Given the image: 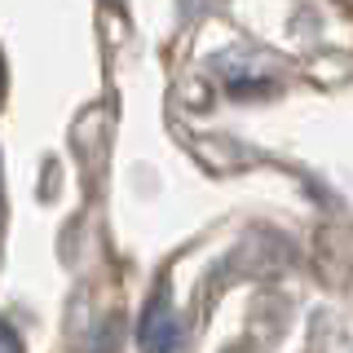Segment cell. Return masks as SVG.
Returning a JSON list of instances; mask_svg holds the SVG:
<instances>
[{"instance_id":"obj_1","label":"cell","mask_w":353,"mask_h":353,"mask_svg":"<svg viewBox=\"0 0 353 353\" xmlns=\"http://www.w3.org/2000/svg\"><path fill=\"white\" fill-rule=\"evenodd\" d=\"M141 340H146L150 349H168L172 345V323L163 318V305H154L146 314V323H141Z\"/></svg>"}]
</instances>
